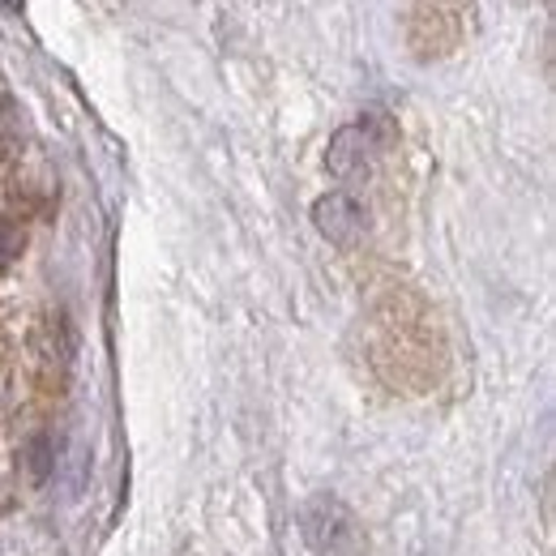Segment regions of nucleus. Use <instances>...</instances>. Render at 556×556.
I'll return each mask as SVG.
<instances>
[{"mask_svg":"<svg viewBox=\"0 0 556 556\" xmlns=\"http://www.w3.org/2000/svg\"><path fill=\"white\" fill-rule=\"evenodd\" d=\"M313 223L330 244H355L368 236V206L355 193L339 189V193H326L313 202Z\"/></svg>","mask_w":556,"mask_h":556,"instance_id":"4","label":"nucleus"},{"mask_svg":"<svg viewBox=\"0 0 556 556\" xmlns=\"http://www.w3.org/2000/svg\"><path fill=\"white\" fill-rule=\"evenodd\" d=\"M300 540L308 556H368V531L348 501L317 492L300 505Z\"/></svg>","mask_w":556,"mask_h":556,"instance_id":"1","label":"nucleus"},{"mask_svg":"<svg viewBox=\"0 0 556 556\" xmlns=\"http://www.w3.org/2000/svg\"><path fill=\"white\" fill-rule=\"evenodd\" d=\"M52 467H56V463H52V450H48V437H35V441H30V476H35L39 484H43Z\"/></svg>","mask_w":556,"mask_h":556,"instance_id":"5","label":"nucleus"},{"mask_svg":"<svg viewBox=\"0 0 556 556\" xmlns=\"http://www.w3.org/2000/svg\"><path fill=\"white\" fill-rule=\"evenodd\" d=\"M476 0H416L407 13V43L419 61H441L471 35Z\"/></svg>","mask_w":556,"mask_h":556,"instance_id":"2","label":"nucleus"},{"mask_svg":"<svg viewBox=\"0 0 556 556\" xmlns=\"http://www.w3.org/2000/svg\"><path fill=\"white\" fill-rule=\"evenodd\" d=\"M390 146H394V121L386 112H368V116L351 121L330 138L326 167H330L334 180H364L386 159Z\"/></svg>","mask_w":556,"mask_h":556,"instance_id":"3","label":"nucleus"},{"mask_svg":"<svg viewBox=\"0 0 556 556\" xmlns=\"http://www.w3.org/2000/svg\"><path fill=\"white\" fill-rule=\"evenodd\" d=\"M17 253H22V231H17L13 223H4V218H0V270H4Z\"/></svg>","mask_w":556,"mask_h":556,"instance_id":"6","label":"nucleus"}]
</instances>
